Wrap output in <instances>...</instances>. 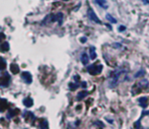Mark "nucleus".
<instances>
[{
  "label": "nucleus",
  "instance_id": "1",
  "mask_svg": "<svg viewBox=\"0 0 149 129\" xmlns=\"http://www.w3.org/2000/svg\"><path fill=\"white\" fill-rule=\"evenodd\" d=\"M128 68L126 67H119L118 69H116L114 72L111 73L110 75V81H109V86L110 87H115L123 79H125V76L127 75Z\"/></svg>",
  "mask_w": 149,
  "mask_h": 129
},
{
  "label": "nucleus",
  "instance_id": "2",
  "mask_svg": "<svg viewBox=\"0 0 149 129\" xmlns=\"http://www.w3.org/2000/svg\"><path fill=\"white\" fill-rule=\"evenodd\" d=\"M103 70V65L101 64H92L90 66H87V71L91 75H97Z\"/></svg>",
  "mask_w": 149,
  "mask_h": 129
},
{
  "label": "nucleus",
  "instance_id": "3",
  "mask_svg": "<svg viewBox=\"0 0 149 129\" xmlns=\"http://www.w3.org/2000/svg\"><path fill=\"white\" fill-rule=\"evenodd\" d=\"M10 82V76L7 72L5 73H2L1 75H0V86H8V84Z\"/></svg>",
  "mask_w": 149,
  "mask_h": 129
},
{
  "label": "nucleus",
  "instance_id": "4",
  "mask_svg": "<svg viewBox=\"0 0 149 129\" xmlns=\"http://www.w3.org/2000/svg\"><path fill=\"white\" fill-rule=\"evenodd\" d=\"M87 14H88V17L91 19V20H93L94 22H96V23H101V20L97 17V15L95 14V12L93 11V9L92 8H88V10H87Z\"/></svg>",
  "mask_w": 149,
  "mask_h": 129
},
{
  "label": "nucleus",
  "instance_id": "5",
  "mask_svg": "<svg viewBox=\"0 0 149 129\" xmlns=\"http://www.w3.org/2000/svg\"><path fill=\"white\" fill-rule=\"evenodd\" d=\"M138 103L140 104V106L143 108V109H145L147 106H148V98L147 97H141L138 99Z\"/></svg>",
  "mask_w": 149,
  "mask_h": 129
},
{
  "label": "nucleus",
  "instance_id": "6",
  "mask_svg": "<svg viewBox=\"0 0 149 129\" xmlns=\"http://www.w3.org/2000/svg\"><path fill=\"white\" fill-rule=\"evenodd\" d=\"M21 77H22V79L25 80L26 83H30V82H32V80H33L30 73L29 72H26V71H25V72H22Z\"/></svg>",
  "mask_w": 149,
  "mask_h": 129
},
{
  "label": "nucleus",
  "instance_id": "7",
  "mask_svg": "<svg viewBox=\"0 0 149 129\" xmlns=\"http://www.w3.org/2000/svg\"><path fill=\"white\" fill-rule=\"evenodd\" d=\"M137 86H139V90H142V89H147V87L149 86V81H148L147 79H143V80L139 81ZM140 91H142V90H140Z\"/></svg>",
  "mask_w": 149,
  "mask_h": 129
},
{
  "label": "nucleus",
  "instance_id": "8",
  "mask_svg": "<svg viewBox=\"0 0 149 129\" xmlns=\"http://www.w3.org/2000/svg\"><path fill=\"white\" fill-rule=\"evenodd\" d=\"M95 3L97 5H99L100 7H103V9L108 8V2L107 0H95Z\"/></svg>",
  "mask_w": 149,
  "mask_h": 129
},
{
  "label": "nucleus",
  "instance_id": "9",
  "mask_svg": "<svg viewBox=\"0 0 149 129\" xmlns=\"http://www.w3.org/2000/svg\"><path fill=\"white\" fill-rule=\"evenodd\" d=\"M9 50V43L8 42H4L0 45V51L1 52H7Z\"/></svg>",
  "mask_w": 149,
  "mask_h": 129
},
{
  "label": "nucleus",
  "instance_id": "10",
  "mask_svg": "<svg viewBox=\"0 0 149 129\" xmlns=\"http://www.w3.org/2000/svg\"><path fill=\"white\" fill-rule=\"evenodd\" d=\"M23 105H25V107H32L33 105V99H30V98H26V99L23 100Z\"/></svg>",
  "mask_w": 149,
  "mask_h": 129
},
{
  "label": "nucleus",
  "instance_id": "11",
  "mask_svg": "<svg viewBox=\"0 0 149 129\" xmlns=\"http://www.w3.org/2000/svg\"><path fill=\"white\" fill-rule=\"evenodd\" d=\"M10 70H11V72H12V73L16 74V73H18V72H19V67L16 65V64L12 63L11 65H10Z\"/></svg>",
  "mask_w": 149,
  "mask_h": 129
},
{
  "label": "nucleus",
  "instance_id": "12",
  "mask_svg": "<svg viewBox=\"0 0 149 129\" xmlns=\"http://www.w3.org/2000/svg\"><path fill=\"white\" fill-rule=\"evenodd\" d=\"M88 61H89L88 56H87L85 53H83L82 55H81V62H82L84 65H87V64H88Z\"/></svg>",
  "mask_w": 149,
  "mask_h": 129
},
{
  "label": "nucleus",
  "instance_id": "13",
  "mask_svg": "<svg viewBox=\"0 0 149 129\" xmlns=\"http://www.w3.org/2000/svg\"><path fill=\"white\" fill-rule=\"evenodd\" d=\"M87 95H88V93H87L86 90H83V91H80V93L77 95V100L80 101V100H82L83 98H85Z\"/></svg>",
  "mask_w": 149,
  "mask_h": 129
},
{
  "label": "nucleus",
  "instance_id": "14",
  "mask_svg": "<svg viewBox=\"0 0 149 129\" xmlns=\"http://www.w3.org/2000/svg\"><path fill=\"white\" fill-rule=\"evenodd\" d=\"M89 52H90V58H91V59H95V58H96L95 48H94V47H90V49H89Z\"/></svg>",
  "mask_w": 149,
  "mask_h": 129
},
{
  "label": "nucleus",
  "instance_id": "15",
  "mask_svg": "<svg viewBox=\"0 0 149 129\" xmlns=\"http://www.w3.org/2000/svg\"><path fill=\"white\" fill-rule=\"evenodd\" d=\"M6 67V61L4 60V58L0 57V71L1 70H4Z\"/></svg>",
  "mask_w": 149,
  "mask_h": 129
},
{
  "label": "nucleus",
  "instance_id": "16",
  "mask_svg": "<svg viewBox=\"0 0 149 129\" xmlns=\"http://www.w3.org/2000/svg\"><path fill=\"white\" fill-rule=\"evenodd\" d=\"M106 18L109 20V22H111L112 23H116V22H117V19H116V18H114L111 14H107V15H106Z\"/></svg>",
  "mask_w": 149,
  "mask_h": 129
},
{
  "label": "nucleus",
  "instance_id": "17",
  "mask_svg": "<svg viewBox=\"0 0 149 129\" xmlns=\"http://www.w3.org/2000/svg\"><path fill=\"white\" fill-rule=\"evenodd\" d=\"M144 74H145V70H144V69H141L140 71H138V72H136V74H135L134 76L137 78V77H139V76H143Z\"/></svg>",
  "mask_w": 149,
  "mask_h": 129
},
{
  "label": "nucleus",
  "instance_id": "18",
  "mask_svg": "<svg viewBox=\"0 0 149 129\" xmlns=\"http://www.w3.org/2000/svg\"><path fill=\"white\" fill-rule=\"evenodd\" d=\"M40 127H42V128H47V127H48V122H47V121H43V122H42V124L40 125Z\"/></svg>",
  "mask_w": 149,
  "mask_h": 129
},
{
  "label": "nucleus",
  "instance_id": "19",
  "mask_svg": "<svg viewBox=\"0 0 149 129\" xmlns=\"http://www.w3.org/2000/svg\"><path fill=\"white\" fill-rule=\"evenodd\" d=\"M69 87L71 89V90H75V89L78 87V84H72V83H70L69 84Z\"/></svg>",
  "mask_w": 149,
  "mask_h": 129
},
{
  "label": "nucleus",
  "instance_id": "20",
  "mask_svg": "<svg viewBox=\"0 0 149 129\" xmlns=\"http://www.w3.org/2000/svg\"><path fill=\"white\" fill-rule=\"evenodd\" d=\"M4 39H5V35H4L3 33H0V43L3 42V41H4Z\"/></svg>",
  "mask_w": 149,
  "mask_h": 129
},
{
  "label": "nucleus",
  "instance_id": "21",
  "mask_svg": "<svg viewBox=\"0 0 149 129\" xmlns=\"http://www.w3.org/2000/svg\"><path fill=\"white\" fill-rule=\"evenodd\" d=\"M95 124H96V125H99L100 127H104V125H103V124H101V122H100V121H96V122H95Z\"/></svg>",
  "mask_w": 149,
  "mask_h": 129
},
{
  "label": "nucleus",
  "instance_id": "22",
  "mask_svg": "<svg viewBox=\"0 0 149 129\" xmlns=\"http://www.w3.org/2000/svg\"><path fill=\"white\" fill-rule=\"evenodd\" d=\"M126 30V28H125L124 26H121L120 28H119V30H120V32H122V30Z\"/></svg>",
  "mask_w": 149,
  "mask_h": 129
},
{
  "label": "nucleus",
  "instance_id": "23",
  "mask_svg": "<svg viewBox=\"0 0 149 129\" xmlns=\"http://www.w3.org/2000/svg\"><path fill=\"white\" fill-rule=\"evenodd\" d=\"M81 43H85V41H86V38H81Z\"/></svg>",
  "mask_w": 149,
  "mask_h": 129
},
{
  "label": "nucleus",
  "instance_id": "24",
  "mask_svg": "<svg viewBox=\"0 0 149 129\" xmlns=\"http://www.w3.org/2000/svg\"><path fill=\"white\" fill-rule=\"evenodd\" d=\"M143 2L145 4H149V0H143Z\"/></svg>",
  "mask_w": 149,
  "mask_h": 129
},
{
  "label": "nucleus",
  "instance_id": "25",
  "mask_svg": "<svg viewBox=\"0 0 149 129\" xmlns=\"http://www.w3.org/2000/svg\"><path fill=\"white\" fill-rule=\"evenodd\" d=\"M81 86H82L83 87H86V83H85V82H83L82 84H81Z\"/></svg>",
  "mask_w": 149,
  "mask_h": 129
}]
</instances>
